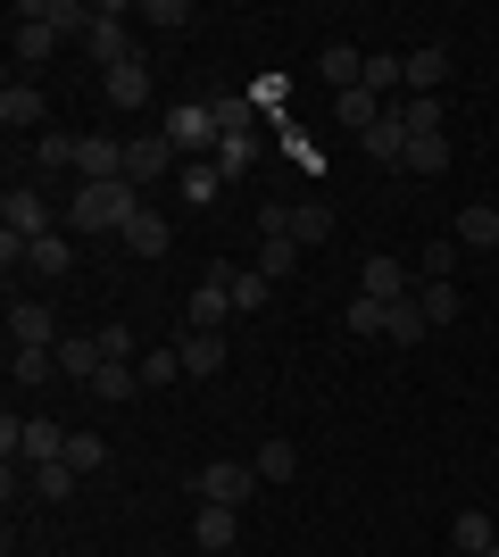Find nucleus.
<instances>
[{
	"label": "nucleus",
	"instance_id": "f257e3e1",
	"mask_svg": "<svg viewBox=\"0 0 499 557\" xmlns=\"http://www.w3.org/2000/svg\"><path fill=\"white\" fill-rule=\"evenodd\" d=\"M142 216V191L134 184H84L75 191V209H67V225H84V233H125Z\"/></svg>",
	"mask_w": 499,
	"mask_h": 557
},
{
	"label": "nucleus",
	"instance_id": "f03ea898",
	"mask_svg": "<svg viewBox=\"0 0 499 557\" xmlns=\"http://www.w3.org/2000/svg\"><path fill=\"white\" fill-rule=\"evenodd\" d=\"M191 491H200V508H241L250 491H259V466H241V458H216L191 474Z\"/></svg>",
	"mask_w": 499,
	"mask_h": 557
},
{
	"label": "nucleus",
	"instance_id": "7ed1b4c3",
	"mask_svg": "<svg viewBox=\"0 0 499 557\" xmlns=\"http://www.w3.org/2000/svg\"><path fill=\"white\" fill-rule=\"evenodd\" d=\"M9 50H17V67H42L50 50H59V25L42 17V0H17V9H9Z\"/></svg>",
	"mask_w": 499,
	"mask_h": 557
},
{
	"label": "nucleus",
	"instance_id": "20e7f679",
	"mask_svg": "<svg viewBox=\"0 0 499 557\" xmlns=\"http://www.w3.org/2000/svg\"><path fill=\"white\" fill-rule=\"evenodd\" d=\"M84 50L100 59V75L125 67V59H142V50H134V34H125V0H100V9H92V34H84Z\"/></svg>",
	"mask_w": 499,
	"mask_h": 557
},
{
	"label": "nucleus",
	"instance_id": "39448f33",
	"mask_svg": "<svg viewBox=\"0 0 499 557\" xmlns=\"http://www.w3.org/2000/svg\"><path fill=\"white\" fill-rule=\"evenodd\" d=\"M159 134L175 141V159H209V150H216V116H209V100H184V109H166Z\"/></svg>",
	"mask_w": 499,
	"mask_h": 557
},
{
	"label": "nucleus",
	"instance_id": "423d86ee",
	"mask_svg": "<svg viewBox=\"0 0 499 557\" xmlns=\"http://www.w3.org/2000/svg\"><path fill=\"white\" fill-rule=\"evenodd\" d=\"M225 317H241V308H234V267H209L200 292H191V308H184V325L191 333H216Z\"/></svg>",
	"mask_w": 499,
	"mask_h": 557
},
{
	"label": "nucleus",
	"instance_id": "0eeeda50",
	"mask_svg": "<svg viewBox=\"0 0 499 557\" xmlns=\"http://www.w3.org/2000/svg\"><path fill=\"white\" fill-rule=\"evenodd\" d=\"M59 308L50 300H9V349H59Z\"/></svg>",
	"mask_w": 499,
	"mask_h": 557
},
{
	"label": "nucleus",
	"instance_id": "6e6552de",
	"mask_svg": "<svg viewBox=\"0 0 499 557\" xmlns=\"http://www.w3.org/2000/svg\"><path fill=\"white\" fill-rule=\"evenodd\" d=\"M259 225H266V233H291L300 250H325V242H333V209H325V200H300V209H266Z\"/></svg>",
	"mask_w": 499,
	"mask_h": 557
},
{
	"label": "nucleus",
	"instance_id": "1a4fd4ad",
	"mask_svg": "<svg viewBox=\"0 0 499 557\" xmlns=\"http://www.w3.org/2000/svg\"><path fill=\"white\" fill-rule=\"evenodd\" d=\"M42 116H50L42 84H25V75H9V84H0V125H9V134H50Z\"/></svg>",
	"mask_w": 499,
	"mask_h": 557
},
{
	"label": "nucleus",
	"instance_id": "9d476101",
	"mask_svg": "<svg viewBox=\"0 0 499 557\" xmlns=\"http://www.w3.org/2000/svg\"><path fill=\"white\" fill-rule=\"evenodd\" d=\"M166 166H175V141H166V134H134V141H125V184H134V191H150Z\"/></svg>",
	"mask_w": 499,
	"mask_h": 557
},
{
	"label": "nucleus",
	"instance_id": "9b49d317",
	"mask_svg": "<svg viewBox=\"0 0 499 557\" xmlns=\"http://www.w3.org/2000/svg\"><path fill=\"white\" fill-rule=\"evenodd\" d=\"M67 442H75V433H67L59 417H17V458H25V466H50V458H67Z\"/></svg>",
	"mask_w": 499,
	"mask_h": 557
},
{
	"label": "nucleus",
	"instance_id": "f8f14e48",
	"mask_svg": "<svg viewBox=\"0 0 499 557\" xmlns=\"http://www.w3.org/2000/svg\"><path fill=\"white\" fill-rule=\"evenodd\" d=\"M75 175H84V184H125V141L84 134L75 141Z\"/></svg>",
	"mask_w": 499,
	"mask_h": 557
},
{
	"label": "nucleus",
	"instance_id": "ddd939ff",
	"mask_svg": "<svg viewBox=\"0 0 499 557\" xmlns=\"http://www.w3.org/2000/svg\"><path fill=\"white\" fill-rule=\"evenodd\" d=\"M0 233H25V242L50 233V209H42V191H34V184H9V191H0Z\"/></svg>",
	"mask_w": 499,
	"mask_h": 557
},
{
	"label": "nucleus",
	"instance_id": "4468645a",
	"mask_svg": "<svg viewBox=\"0 0 499 557\" xmlns=\"http://www.w3.org/2000/svg\"><path fill=\"white\" fill-rule=\"evenodd\" d=\"M400 67H408V100H416V92H441V84H450V50H441V42H416V50H400Z\"/></svg>",
	"mask_w": 499,
	"mask_h": 557
},
{
	"label": "nucleus",
	"instance_id": "2eb2a0df",
	"mask_svg": "<svg viewBox=\"0 0 499 557\" xmlns=\"http://www.w3.org/2000/svg\"><path fill=\"white\" fill-rule=\"evenodd\" d=\"M358 292H366V300H383V308H391V300H408V267H400L391 250H375L366 267H358Z\"/></svg>",
	"mask_w": 499,
	"mask_h": 557
},
{
	"label": "nucleus",
	"instance_id": "dca6fc26",
	"mask_svg": "<svg viewBox=\"0 0 499 557\" xmlns=\"http://www.w3.org/2000/svg\"><path fill=\"white\" fill-rule=\"evenodd\" d=\"M358 150H366V159H383V166H408V116L383 109V125H366V134H358Z\"/></svg>",
	"mask_w": 499,
	"mask_h": 557
},
{
	"label": "nucleus",
	"instance_id": "f3484780",
	"mask_svg": "<svg viewBox=\"0 0 499 557\" xmlns=\"http://www.w3.org/2000/svg\"><path fill=\"white\" fill-rule=\"evenodd\" d=\"M450 242H458V250H499V209H491V200L458 209L450 216Z\"/></svg>",
	"mask_w": 499,
	"mask_h": 557
},
{
	"label": "nucleus",
	"instance_id": "a211bd4d",
	"mask_svg": "<svg viewBox=\"0 0 499 557\" xmlns=\"http://www.w3.org/2000/svg\"><path fill=\"white\" fill-rule=\"evenodd\" d=\"M67 267H75L67 233H34V242H25V275H34V283H59Z\"/></svg>",
	"mask_w": 499,
	"mask_h": 557
},
{
	"label": "nucleus",
	"instance_id": "6ab92c4d",
	"mask_svg": "<svg viewBox=\"0 0 499 557\" xmlns=\"http://www.w3.org/2000/svg\"><path fill=\"white\" fill-rule=\"evenodd\" d=\"M316 75H325L333 92H358V84H366V50H350V42H325V50H316Z\"/></svg>",
	"mask_w": 499,
	"mask_h": 557
},
{
	"label": "nucleus",
	"instance_id": "aec40b11",
	"mask_svg": "<svg viewBox=\"0 0 499 557\" xmlns=\"http://www.w3.org/2000/svg\"><path fill=\"white\" fill-rule=\"evenodd\" d=\"M175 358H184V374H191V383H209V374L225 367V333H191V325H184V342H175Z\"/></svg>",
	"mask_w": 499,
	"mask_h": 557
},
{
	"label": "nucleus",
	"instance_id": "412c9836",
	"mask_svg": "<svg viewBox=\"0 0 499 557\" xmlns=\"http://www.w3.org/2000/svg\"><path fill=\"white\" fill-rule=\"evenodd\" d=\"M142 392V358H109V367L92 374V399L100 408H117V399H134Z\"/></svg>",
	"mask_w": 499,
	"mask_h": 557
},
{
	"label": "nucleus",
	"instance_id": "4be33fe9",
	"mask_svg": "<svg viewBox=\"0 0 499 557\" xmlns=\"http://www.w3.org/2000/svg\"><path fill=\"white\" fill-rule=\"evenodd\" d=\"M191 541H200V549L209 557H225L241 541V508H200V524H191Z\"/></svg>",
	"mask_w": 499,
	"mask_h": 557
},
{
	"label": "nucleus",
	"instance_id": "5701e85b",
	"mask_svg": "<svg viewBox=\"0 0 499 557\" xmlns=\"http://www.w3.org/2000/svg\"><path fill=\"white\" fill-rule=\"evenodd\" d=\"M117 242H125V250H134V258H166V242H175V225H166L159 209H142V216H134V225L117 233Z\"/></svg>",
	"mask_w": 499,
	"mask_h": 557
},
{
	"label": "nucleus",
	"instance_id": "b1692460",
	"mask_svg": "<svg viewBox=\"0 0 499 557\" xmlns=\"http://www.w3.org/2000/svg\"><path fill=\"white\" fill-rule=\"evenodd\" d=\"M425 308H416V292H408V300H391V308H383V342H400V349H416V342H425Z\"/></svg>",
	"mask_w": 499,
	"mask_h": 557
},
{
	"label": "nucleus",
	"instance_id": "393cba45",
	"mask_svg": "<svg viewBox=\"0 0 499 557\" xmlns=\"http://www.w3.org/2000/svg\"><path fill=\"white\" fill-rule=\"evenodd\" d=\"M175 191H184L191 209H216V191H225V175H216L209 159H184V166H175Z\"/></svg>",
	"mask_w": 499,
	"mask_h": 557
},
{
	"label": "nucleus",
	"instance_id": "a878e982",
	"mask_svg": "<svg viewBox=\"0 0 499 557\" xmlns=\"http://www.w3.org/2000/svg\"><path fill=\"white\" fill-rule=\"evenodd\" d=\"M109 109H150V67H142V59L109 67Z\"/></svg>",
	"mask_w": 499,
	"mask_h": 557
},
{
	"label": "nucleus",
	"instance_id": "bb28decb",
	"mask_svg": "<svg viewBox=\"0 0 499 557\" xmlns=\"http://www.w3.org/2000/svg\"><path fill=\"white\" fill-rule=\"evenodd\" d=\"M209 166L225 175V184H234V175H250V166H259V134H225V141L209 150Z\"/></svg>",
	"mask_w": 499,
	"mask_h": 557
},
{
	"label": "nucleus",
	"instance_id": "cd10ccee",
	"mask_svg": "<svg viewBox=\"0 0 499 557\" xmlns=\"http://www.w3.org/2000/svg\"><path fill=\"white\" fill-rule=\"evenodd\" d=\"M416 308H425V325L441 333V325H458V317H466V292H458V283H425V292H416Z\"/></svg>",
	"mask_w": 499,
	"mask_h": 557
},
{
	"label": "nucleus",
	"instance_id": "c85d7f7f",
	"mask_svg": "<svg viewBox=\"0 0 499 557\" xmlns=\"http://www.w3.org/2000/svg\"><path fill=\"white\" fill-rule=\"evenodd\" d=\"M100 367H109V358H100V342H92V333H67V342H59V374H75V383H92Z\"/></svg>",
	"mask_w": 499,
	"mask_h": 557
},
{
	"label": "nucleus",
	"instance_id": "c756f323",
	"mask_svg": "<svg viewBox=\"0 0 499 557\" xmlns=\"http://www.w3.org/2000/svg\"><path fill=\"white\" fill-rule=\"evenodd\" d=\"M209 116H216V141H225V134H250L259 100H250V92H216V100H209Z\"/></svg>",
	"mask_w": 499,
	"mask_h": 557
},
{
	"label": "nucleus",
	"instance_id": "7c9ffc66",
	"mask_svg": "<svg viewBox=\"0 0 499 557\" xmlns=\"http://www.w3.org/2000/svg\"><path fill=\"white\" fill-rule=\"evenodd\" d=\"M333 116H341L350 134H366V125H383V100L366 92V84H358V92H333Z\"/></svg>",
	"mask_w": 499,
	"mask_h": 557
},
{
	"label": "nucleus",
	"instance_id": "2f4dec72",
	"mask_svg": "<svg viewBox=\"0 0 499 557\" xmlns=\"http://www.w3.org/2000/svg\"><path fill=\"white\" fill-rule=\"evenodd\" d=\"M250 466H259V483H291V474H300V449L275 433V442H259V458H250Z\"/></svg>",
	"mask_w": 499,
	"mask_h": 557
},
{
	"label": "nucleus",
	"instance_id": "473e14b6",
	"mask_svg": "<svg viewBox=\"0 0 499 557\" xmlns=\"http://www.w3.org/2000/svg\"><path fill=\"white\" fill-rule=\"evenodd\" d=\"M9 374L34 392V383H50V374H59V349H9Z\"/></svg>",
	"mask_w": 499,
	"mask_h": 557
},
{
	"label": "nucleus",
	"instance_id": "72a5a7b5",
	"mask_svg": "<svg viewBox=\"0 0 499 557\" xmlns=\"http://www.w3.org/2000/svg\"><path fill=\"white\" fill-rule=\"evenodd\" d=\"M366 92H408V67H400V59H391V50H366Z\"/></svg>",
	"mask_w": 499,
	"mask_h": 557
},
{
	"label": "nucleus",
	"instance_id": "f704fd0d",
	"mask_svg": "<svg viewBox=\"0 0 499 557\" xmlns=\"http://www.w3.org/2000/svg\"><path fill=\"white\" fill-rule=\"evenodd\" d=\"M408 166H416V175H441V166H450V134H408Z\"/></svg>",
	"mask_w": 499,
	"mask_h": 557
},
{
	"label": "nucleus",
	"instance_id": "c9c22d12",
	"mask_svg": "<svg viewBox=\"0 0 499 557\" xmlns=\"http://www.w3.org/2000/svg\"><path fill=\"white\" fill-rule=\"evenodd\" d=\"M291 267H300V242H291V233H266V250H259V275H266V283H284Z\"/></svg>",
	"mask_w": 499,
	"mask_h": 557
},
{
	"label": "nucleus",
	"instance_id": "e433bc0d",
	"mask_svg": "<svg viewBox=\"0 0 499 557\" xmlns=\"http://www.w3.org/2000/svg\"><path fill=\"white\" fill-rule=\"evenodd\" d=\"M25 483L42 491V499H75V483H84V474H75L67 458H50V466H34V474H25Z\"/></svg>",
	"mask_w": 499,
	"mask_h": 557
},
{
	"label": "nucleus",
	"instance_id": "4c0bfd02",
	"mask_svg": "<svg viewBox=\"0 0 499 557\" xmlns=\"http://www.w3.org/2000/svg\"><path fill=\"white\" fill-rule=\"evenodd\" d=\"M450 541H458V549H466V557H483V549H491V516H483V508H466V516H458V524H450Z\"/></svg>",
	"mask_w": 499,
	"mask_h": 557
},
{
	"label": "nucleus",
	"instance_id": "58836bf2",
	"mask_svg": "<svg viewBox=\"0 0 499 557\" xmlns=\"http://www.w3.org/2000/svg\"><path fill=\"white\" fill-rule=\"evenodd\" d=\"M400 116H408V134H441V92H416V100H400Z\"/></svg>",
	"mask_w": 499,
	"mask_h": 557
},
{
	"label": "nucleus",
	"instance_id": "ea45409f",
	"mask_svg": "<svg viewBox=\"0 0 499 557\" xmlns=\"http://www.w3.org/2000/svg\"><path fill=\"white\" fill-rule=\"evenodd\" d=\"M266 300H275V283H266L259 267H234V308H241V317H250V308H266Z\"/></svg>",
	"mask_w": 499,
	"mask_h": 557
},
{
	"label": "nucleus",
	"instance_id": "a19ab883",
	"mask_svg": "<svg viewBox=\"0 0 499 557\" xmlns=\"http://www.w3.org/2000/svg\"><path fill=\"white\" fill-rule=\"evenodd\" d=\"M166 383H184V358H175V349H150L142 358V392H166Z\"/></svg>",
	"mask_w": 499,
	"mask_h": 557
},
{
	"label": "nucleus",
	"instance_id": "79ce46f5",
	"mask_svg": "<svg viewBox=\"0 0 499 557\" xmlns=\"http://www.w3.org/2000/svg\"><path fill=\"white\" fill-rule=\"evenodd\" d=\"M416 267H425V283H450V267H458V242H450V233H441V242H425V250H416Z\"/></svg>",
	"mask_w": 499,
	"mask_h": 557
},
{
	"label": "nucleus",
	"instance_id": "37998d69",
	"mask_svg": "<svg viewBox=\"0 0 499 557\" xmlns=\"http://www.w3.org/2000/svg\"><path fill=\"white\" fill-rule=\"evenodd\" d=\"M25 159H34V166H75V134H34Z\"/></svg>",
	"mask_w": 499,
	"mask_h": 557
},
{
	"label": "nucleus",
	"instance_id": "c03bdc74",
	"mask_svg": "<svg viewBox=\"0 0 499 557\" xmlns=\"http://www.w3.org/2000/svg\"><path fill=\"white\" fill-rule=\"evenodd\" d=\"M67 466H75V474H100V466H109V442H100V433H75V442H67Z\"/></svg>",
	"mask_w": 499,
	"mask_h": 557
},
{
	"label": "nucleus",
	"instance_id": "a18cd8bd",
	"mask_svg": "<svg viewBox=\"0 0 499 557\" xmlns=\"http://www.w3.org/2000/svg\"><path fill=\"white\" fill-rule=\"evenodd\" d=\"M341 325H350L358 342H366V333H383V300H366V292H350V317H341Z\"/></svg>",
	"mask_w": 499,
	"mask_h": 557
},
{
	"label": "nucleus",
	"instance_id": "49530a36",
	"mask_svg": "<svg viewBox=\"0 0 499 557\" xmlns=\"http://www.w3.org/2000/svg\"><path fill=\"white\" fill-rule=\"evenodd\" d=\"M150 25H159V34H184V25H191V0H150Z\"/></svg>",
	"mask_w": 499,
	"mask_h": 557
},
{
	"label": "nucleus",
	"instance_id": "de8ad7c7",
	"mask_svg": "<svg viewBox=\"0 0 499 557\" xmlns=\"http://www.w3.org/2000/svg\"><path fill=\"white\" fill-rule=\"evenodd\" d=\"M284 92H291L284 75H259V84H250V100H259V109H266V116H284Z\"/></svg>",
	"mask_w": 499,
	"mask_h": 557
},
{
	"label": "nucleus",
	"instance_id": "09e8293b",
	"mask_svg": "<svg viewBox=\"0 0 499 557\" xmlns=\"http://www.w3.org/2000/svg\"><path fill=\"white\" fill-rule=\"evenodd\" d=\"M92 342H100V358H134V325H100Z\"/></svg>",
	"mask_w": 499,
	"mask_h": 557
},
{
	"label": "nucleus",
	"instance_id": "8fccbe9b",
	"mask_svg": "<svg viewBox=\"0 0 499 557\" xmlns=\"http://www.w3.org/2000/svg\"><path fill=\"white\" fill-rule=\"evenodd\" d=\"M483 557H499V541H491V549H483Z\"/></svg>",
	"mask_w": 499,
	"mask_h": 557
}]
</instances>
